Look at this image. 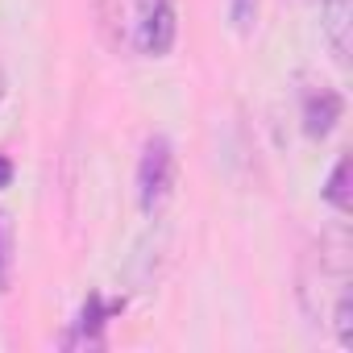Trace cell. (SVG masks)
<instances>
[{
	"label": "cell",
	"mask_w": 353,
	"mask_h": 353,
	"mask_svg": "<svg viewBox=\"0 0 353 353\" xmlns=\"http://www.w3.org/2000/svg\"><path fill=\"white\" fill-rule=\"evenodd\" d=\"M174 38H179V9H174V0H133L129 42L141 54L162 59V54H170Z\"/></svg>",
	"instance_id": "6da1fadb"
},
{
	"label": "cell",
	"mask_w": 353,
	"mask_h": 353,
	"mask_svg": "<svg viewBox=\"0 0 353 353\" xmlns=\"http://www.w3.org/2000/svg\"><path fill=\"white\" fill-rule=\"evenodd\" d=\"M174 192V150L166 137H150L137 162V208L154 216Z\"/></svg>",
	"instance_id": "7a4b0ae2"
},
{
	"label": "cell",
	"mask_w": 353,
	"mask_h": 353,
	"mask_svg": "<svg viewBox=\"0 0 353 353\" xmlns=\"http://www.w3.org/2000/svg\"><path fill=\"white\" fill-rule=\"evenodd\" d=\"M341 112H345L341 92H332V88H312V92L303 96V133H307L312 141H324V137L336 129Z\"/></svg>",
	"instance_id": "3957f363"
},
{
	"label": "cell",
	"mask_w": 353,
	"mask_h": 353,
	"mask_svg": "<svg viewBox=\"0 0 353 353\" xmlns=\"http://www.w3.org/2000/svg\"><path fill=\"white\" fill-rule=\"evenodd\" d=\"M349 0H320V17H324V38L332 54L345 63L349 59Z\"/></svg>",
	"instance_id": "277c9868"
},
{
	"label": "cell",
	"mask_w": 353,
	"mask_h": 353,
	"mask_svg": "<svg viewBox=\"0 0 353 353\" xmlns=\"http://www.w3.org/2000/svg\"><path fill=\"white\" fill-rule=\"evenodd\" d=\"M13 266H17V233H13V216L0 208V291L13 287Z\"/></svg>",
	"instance_id": "5b68a950"
},
{
	"label": "cell",
	"mask_w": 353,
	"mask_h": 353,
	"mask_svg": "<svg viewBox=\"0 0 353 353\" xmlns=\"http://www.w3.org/2000/svg\"><path fill=\"white\" fill-rule=\"evenodd\" d=\"M324 200H328L341 216H349V158H345V154H341V158L332 162V170H328Z\"/></svg>",
	"instance_id": "8992f818"
},
{
	"label": "cell",
	"mask_w": 353,
	"mask_h": 353,
	"mask_svg": "<svg viewBox=\"0 0 353 353\" xmlns=\"http://www.w3.org/2000/svg\"><path fill=\"white\" fill-rule=\"evenodd\" d=\"M229 26H233V34H254V26H258V0H229Z\"/></svg>",
	"instance_id": "52a82bcc"
},
{
	"label": "cell",
	"mask_w": 353,
	"mask_h": 353,
	"mask_svg": "<svg viewBox=\"0 0 353 353\" xmlns=\"http://www.w3.org/2000/svg\"><path fill=\"white\" fill-rule=\"evenodd\" d=\"M13 174H17V166H13V158H5V154H0V192H5V188L13 183Z\"/></svg>",
	"instance_id": "ba28073f"
},
{
	"label": "cell",
	"mask_w": 353,
	"mask_h": 353,
	"mask_svg": "<svg viewBox=\"0 0 353 353\" xmlns=\"http://www.w3.org/2000/svg\"><path fill=\"white\" fill-rule=\"evenodd\" d=\"M5 92H9V79H5V67H0V100H5Z\"/></svg>",
	"instance_id": "9c48e42d"
}]
</instances>
